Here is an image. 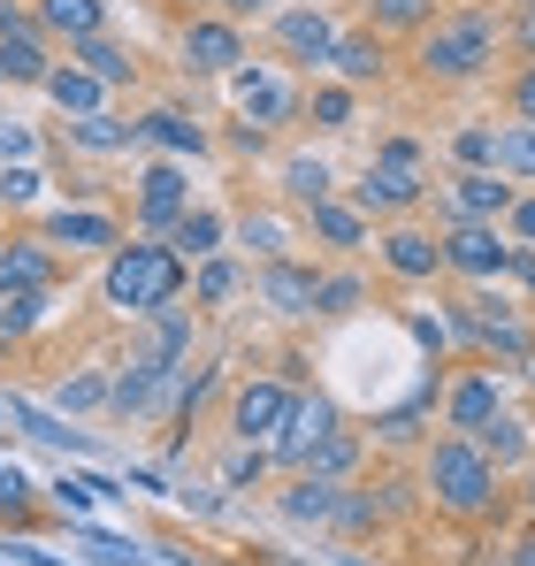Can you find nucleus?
<instances>
[{
	"label": "nucleus",
	"mask_w": 535,
	"mask_h": 566,
	"mask_svg": "<svg viewBox=\"0 0 535 566\" xmlns=\"http://www.w3.org/2000/svg\"><path fill=\"white\" fill-rule=\"evenodd\" d=\"M497 46H505V23L490 8H444L413 39V70H421V85H474L497 70Z\"/></svg>",
	"instance_id": "f257e3e1"
},
{
	"label": "nucleus",
	"mask_w": 535,
	"mask_h": 566,
	"mask_svg": "<svg viewBox=\"0 0 535 566\" xmlns=\"http://www.w3.org/2000/svg\"><path fill=\"white\" fill-rule=\"evenodd\" d=\"M191 283V261H183L169 238H130L107 253V276H99V298L123 314V322H146L161 306H177V291Z\"/></svg>",
	"instance_id": "f03ea898"
},
{
	"label": "nucleus",
	"mask_w": 535,
	"mask_h": 566,
	"mask_svg": "<svg viewBox=\"0 0 535 566\" xmlns=\"http://www.w3.org/2000/svg\"><path fill=\"white\" fill-rule=\"evenodd\" d=\"M421 482H429V505L451 513V521H490L497 513V460L474 444V437H437L429 452H421Z\"/></svg>",
	"instance_id": "7ed1b4c3"
},
{
	"label": "nucleus",
	"mask_w": 535,
	"mask_h": 566,
	"mask_svg": "<svg viewBox=\"0 0 535 566\" xmlns=\"http://www.w3.org/2000/svg\"><path fill=\"white\" fill-rule=\"evenodd\" d=\"M429 161H421V146L413 138H382L375 154H367V169H359V185H353V199L375 214V222H406L421 199H429Z\"/></svg>",
	"instance_id": "20e7f679"
},
{
	"label": "nucleus",
	"mask_w": 535,
	"mask_h": 566,
	"mask_svg": "<svg viewBox=\"0 0 535 566\" xmlns=\"http://www.w3.org/2000/svg\"><path fill=\"white\" fill-rule=\"evenodd\" d=\"M222 85H230L238 123H245V130H261V138H268V130H283L291 115H306V93L283 77V62H245V70H230Z\"/></svg>",
	"instance_id": "39448f33"
},
{
	"label": "nucleus",
	"mask_w": 535,
	"mask_h": 566,
	"mask_svg": "<svg viewBox=\"0 0 535 566\" xmlns=\"http://www.w3.org/2000/svg\"><path fill=\"white\" fill-rule=\"evenodd\" d=\"M337 15L322 8V0H298V8H275L268 15V46H275V62H291V70H314V77H329V54H337Z\"/></svg>",
	"instance_id": "423d86ee"
},
{
	"label": "nucleus",
	"mask_w": 535,
	"mask_h": 566,
	"mask_svg": "<svg viewBox=\"0 0 535 566\" xmlns=\"http://www.w3.org/2000/svg\"><path fill=\"white\" fill-rule=\"evenodd\" d=\"M177 62L191 77H230V70H245V62H253V54H245V23L222 15V8H199L177 31Z\"/></svg>",
	"instance_id": "0eeeda50"
},
{
	"label": "nucleus",
	"mask_w": 535,
	"mask_h": 566,
	"mask_svg": "<svg viewBox=\"0 0 535 566\" xmlns=\"http://www.w3.org/2000/svg\"><path fill=\"white\" fill-rule=\"evenodd\" d=\"M444 238V269L451 276H466V283H490V276H513V230L505 222H444L437 230Z\"/></svg>",
	"instance_id": "6e6552de"
},
{
	"label": "nucleus",
	"mask_w": 535,
	"mask_h": 566,
	"mask_svg": "<svg viewBox=\"0 0 535 566\" xmlns=\"http://www.w3.org/2000/svg\"><path fill=\"white\" fill-rule=\"evenodd\" d=\"M291 406H298V390H291L283 376H253L238 398H230V437L268 452V444L283 437V421H291Z\"/></svg>",
	"instance_id": "1a4fd4ad"
},
{
	"label": "nucleus",
	"mask_w": 535,
	"mask_h": 566,
	"mask_svg": "<svg viewBox=\"0 0 535 566\" xmlns=\"http://www.w3.org/2000/svg\"><path fill=\"white\" fill-rule=\"evenodd\" d=\"M191 207H199V199H191L183 161H146V169H138V222H146V238H169Z\"/></svg>",
	"instance_id": "9d476101"
},
{
	"label": "nucleus",
	"mask_w": 535,
	"mask_h": 566,
	"mask_svg": "<svg viewBox=\"0 0 535 566\" xmlns=\"http://www.w3.org/2000/svg\"><path fill=\"white\" fill-rule=\"evenodd\" d=\"M513 177L497 169H451L444 177V222H505L513 214Z\"/></svg>",
	"instance_id": "9b49d317"
},
{
	"label": "nucleus",
	"mask_w": 535,
	"mask_h": 566,
	"mask_svg": "<svg viewBox=\"0 0 535 566\" xmlns=\"http://www.w3.org/2000/svg\"><path fill=\"white\" fill-rule=\"evenodd\" d=\"M505 406H513V398H505V376H497V368H466V376H451V390H444V429L474 437V429H490Z\"/></svg>",
	"instance_id": "f8f14e48"
},
{
	"label": "nucleus",
	"mask_w": 535,
	"mask_h": 566,
	"mask_svg": "<svg viewBox=\"0 0 535 566\" xmlns=\"http://www.w3.org/2000/svg\"><path fill=\"white\" fill-rule=\"evenodd\" d=\"M375 253H382V269L398 283H429L444 269V238L437 230H421V222H390L382 238H375Z\"/></svg>",
	"instance_id": "ddd939ff"
},
{
	"label": "nucleus",
	"mask_w": 535,
	"mask_h": 566,
	"mask_svg": "<svg viewBox=\"0 0 535 566\" xmlns=\"http://www.w3.org/2000/svg\"><path fill=\"white\" fill-rule=\"evenodd\" d=\"M367 230H375V214L359 207L353 191H329L322 207H306V238H314L322 253H359V245H367Z\"/></svg>",
	"instance_id": "4468645a"
},
{
	"label": "nucleus",
	"mask_w": 535,
	"mask_h": 566,
	"mask_svg": "<svg viewBox=\"0 0 535 566\" xmlns=\"http://www.w3.org/2000/svg\"><path fill=\"white\" fill-rule=\"evenodd\" d=\"M314 283H322V269H306V261H261V276H253V291H261L268 314H283V322H306L314 314Z\"/></svg>",
	"instance_id": "2eb2a0df"
},
{
	"label": "nucleus",
	"mask_w": 535,
	"mask_h": 566,
	"mask_svg": "<svg viewBox=\"0 0 535 566\" xmlns=\"http://www.w3.org/2000/svg\"><path fill=\"white\" fill-rule=\"evenodd\" d=\"M329 429H337V406H329V398H314V390H298V406H291V421H283V437H275V444H268V460H275V468H306V452H314V444H322V437H329Z\"/></svg>",
	"instance_id": "dca6fc26"
},
{
	"label": "nucleus",
	"mask_w": 535,
	"mask_h": 566,
	"mask_svg": "<svg viewBox=\"0 0 535 566\" xmlns=\"http://www.w3.org/2000/svg\"><path fill=\"white\" fill-rule=\"evenodd\" d=\"M337 505H345V482H322V474H291L275 490V513L298 528H337Z\"/></svg>",
	"instance_id": "f3484780"
},
{
	"label": "nucleus",
	"mask_w": 535,
	"mask_h": 566,
	"mask_svg": "<svg viewBox=\"0 0 535 566\" xmlns=\"http://www.w3.org/2000/svg\"><path fill=\"white\" fill-rule=\"evenodd\" d=\"M54 77L46 31H0V93H39Z\"/></svg>",
	"instance_id": "a211bd4d"
},
{
	"label": "nucleus",
	"mask_w": 535,
	"mask_h": 566,
	"mask_svg": "<svg viewBox=\"0 0 535 566\" xmlns=\"http://www.w3.org/2000/svg\"><path fill=\"white\" fill-rule=\"evenodd\" d=\"M115 214H99V207H54L46 214V245H70V253H115Z\"/></svg>",
	"instance_id": "6ab92c4d"
},
{
	"label": "nucleus",
	"mask_w": 535,
	"mask_h": 566,
	"mask_svg": "<svg viewBox=\"0 0 535 566\" xmlns=\"http://www.w3.org/2000/svg\"><path fill=\"white\" fill-rule=\"evenodd\" d=\"M39 93L54 99V107H62L70 123H85V115H107V85L92 77L85 62H54V77H46Z\"/></svg>",
	"instance_id": "aec40b11"
},
{
	"label": "nucleus",
	"mask_w": 535,
	"mask_h": 566,
	"mask_svg": "<svg viewBox=\"0 0 535 566\" xmlns=\"http://www.w3.org/2000/svg\"><path fill=\"white\" fill-rule=\"evenodd\" d=\"M138 146H161V154L177 161V154H207V130H199V115H183V107H146V115H138Z\"/></svg>",
	"instance_id": "412c9836"
},
{
	"label": "nucleus",
	"mask_w": 535,
	"mask_h": 566,
	"mask_svg": "<svg viewBox=\"0 0 535 566\" xmlns=\"http://www.w3.org/2000/svg\"><path fill=\"white\" fill-rule=\"evenodd\" d=\"M238 245H245L253 261H283V253L298 245V222L275 214V207H245V214H238Z\"/></svg>",
	"instance_id": "4be33fe9"
},
{
	"label": "nucleus",
	"mask_w": 535,
	"mask_h": 566,
	"mask_svg": "<svg viewBox=\"0 0 535 566\" xmlns=\"http://www.w3.org/2000/svg\"><path fill=\"white\" fill-rule=\"evenodd\" d=\"M39 31L46 39H99L107 31V0H39Z\"/></svg>",
	"instance_id": "5701e85b"
},
{
	"label": "nucleus",
	"mask_w": 535,
	"mask_h": 566,
	"mask_svg": "<svg viewBox=\"0 0 535 566\" xmlns=\"http://www.w3.org/2000/svg\"><path fill=\"white\" fill-rule=\"evenodd\" d=\"M54 283V253L39 238H8L0 245V291H46Z\"/></svg>",
	"instance_id": "b1692460"
},
{
	"label": "nucleus",
	"mask_w": 535,
	"mask_h": 566,
	"mask_svg": "<svg viewBox=\"0 0 535 566\" xmlns=\"http://www.w3.org/2000/svg\"><path fill=\"white\" fill-rule=\"evenodd\" d=\"M337 191V169L322 161V154H283V199L306 214V207H322Z\"/></svg>",
	"instance_id": "393cba45"
},
{
	"label": "nucleus",
	"mask_w": 535,
	"mask_h": 566,
	"mask_svg": "<svg viewBox=\"0 0 535 566\" xmlns=\"http://www.w3.org/2000/svg\"><path fill=\"white\" fill-rule=\"evenodd\" d=\"M70 62H85L92 77H99V85H107V93H115V85H130V77H138V62H130V46H123V39H115V31H99V39H77V46H70Z\"/></svg>",
	"instance_id": "a878e982"
},
{
	"label": "nucleus",
	"mask_w": 535,
	"mask_h": 566,
	"mask_svg": "<svg viewBox=\"0 0 535 566\" xmlns=\"http://www.w3.org/2000/svg\"><path fill=\"white\" fill-rule=\"evenodd\" d=\"M474 444H482V452H490V460H497V474H505V468H521V460H535L528 413H513V406H505V413H497V421H490V429H474Z\"/></svg>",
	"instance_id": "bb28decb"
},
{
	"label": "nucleus",
	"mask_w": 535,
	"mask_h": 566,
	"mask_svg": "<svg viewBox=\"0 0 535 566\" xmlns=\"http://www.w3.org/2000/svg\"><path fill=\"white\" fill-rule=\"evenodd\" d=\"M329 77H337V85H375V77H382V39H375V31H345L337 54H329Z\"/></svg>",
	"instance_id": "cd10ccee"
},
{
	"label": "nucleus",
	"mask_w": 535,
	"mask_h": 566,
	"mask_svg": "<svg viewBox=\"0 0 535 566\" xmlns=\"http://www.w3.org/2000/svg\"><path fill=\"white\" fill-rule=\"evenodd\" d=\"M437 23V0H367V31L375 39H421Z\"/></svg>",
	"instance_id": "c85d7f7f"
},
{
	"label": "nucleus",
	"mask_w": 535,
	"mask_h": 566,
	"mask_svg": "<svg viewBox=\"0 0 535 566\" xmlns=\"http://www.w3.org/2000/svg\"><path fill=\"white\" fill-rule=\"evenodd\" d=\"M245 283L253 276H245L230 253H207V261H191V306H230Z\"/></svg>",
	"instance_id": "c756f323"
},
{
	"label": "nucleus",
	"mask_w": 535,
	"mask_h": 566,
	"mask_svg": "<svg viewBox=\"0 0 535 566\" xmlns=\"http://www.w3.org/2000/svg\"><path fill=\"white\" fill-rule=\"evenodd\" d=\"M146 360H161V368H177L183 353H191V314L183 306H161V314H146V345H138Z\"/></svg>",
	"instance_id": "7c9ffc66"
},
{
	"label": "nucleus",
	"mask_w": 535,
	"mask_h": 566,
	"mask_svg": "<svg viewBox=\"0 0 535 566\" xmlns=\"http://www.w3.org/2000/svg\"><path fill=\"white\" fill-rule=\"evenodd\" d=\"M490 169L497 177H513V185H535V123H497V154H490Z\"/></svg>",
	"instance_id": "2f4dec72"
},
{
	"label": "nucleus",
	"mask_w": 535,
	"mask_h": 566,
	"mask_svg": "<svg viewBox=\"0 0 535 566\" xmlns=\"http://www.w3.org/2000/svg\"><path fill=\"white\" fill-rule=\"evenodd\" d=\"M169 245H177L183 261H207V253H222V245H230V222H222L214 207H191L177 230H169Z\"/></svg>",
	"instance_id": "473e14b6"
},
{
	"label": "nucleus",
	"mask_w": 535,
	"mask_h": 566,
	"mask_svg": "<svg viewBox=\"0 0 535 566\" xmlns=\"http://www.w3.org/2000/svg\"><path fill=\"white\" fill-rule=\"evenodd\" d=\"M359 452H367V444H359V429H345V421H337V429H329V437H322V444L306 452V468H298V474H322V482H345V474L359 468Z\"/></svg>",
	"instance_id": "72a5a7b5"
},
{
	"label": "nucleus",
	"mask_w": 535,
	"mask_h": 566,
	"mask_svg": "<svg viewBox=\"0 0 535 566\" xmlns=\"http://www.w3.org/2000/svg\"><path fill=\"white\" fill-rule=\"evenodd\" d=\"M353 107H359V85L314 77V93H306V123H314V130H353Z\"/></svg>",
	"instance_id": "f704fd0d"
},
{
	"label": "nucleus",
	"mask_w": 535,
	"mask_h": 566,
	"mask_svg": "<svg viewBox=\"0 0 535 566\" xmlns=\"http://www.w3.org/2000/svg\"><path fill=\"white\" fill-rule=\"evenodd\" d=\"M70 146H85V154H130V146H138V123L85 115V123H70Z\"/></svg>",
	"instance_id": "c9c22d12"
},
{
	"label": "nucleus",
	"mask_w": 535,
	"mask_h": 566,
	"mask_svg": "<svg viewBox=\"0 0 535 566\" xmlns=\"http://www.w3.org/2000/svg\"><path fill=\"white\" fill-rule=\"evenodd\" d=\"M353 306H367V276L359 269H329L314 283V314H353Z\"/></svg>",
	"instance_id": "e433bc0d"
},
{
	"label": "nucleus",
	"mask_w": 535,
	"mask_h": 566,
	"mask_svg": "<svg viewBox=\"0 0 535 566\" xmlns=\"http://www.w3.org/2000/svg\"><path fill=\"white\" fill-rule=\"evenodd\" d=\"M367 528H382V497L345 482V505H337V536H367Z\"/></svg>",
	"instance_id": "4c0bfd02"
},
{
	"label": "nucleus",
	"mask_w": 535,
	"mask_h": 566,
	"mask_svg": "<svg viewBox=\"0 0 535 566\" xmlns=\"http://www.w3.org/2000/svg\"><path fill=\"white\" fill-rule=\"evenodd\" d=\"M46 199V177L31 161H0V207H39Z\"/></svg>",
	"instance_id": "58836bf2"
},
{
	"label": "nucleus",
	"mask_w": 535,
	"mask_h": 566,
	"mask_svg": "<svg viewBox=\"0 0 535 566\" xmlns=\"http://www.w3.org/2000/svg\"><path fill=\"white\" fill-rule=\"evenodd\" d=\"M490 154H497V123H466V130H451V161H459V169H490Z\"/></svg>",
	"instance_id": "ea45409f"
},
{
	"label": "nucleus",
	"mask_w": 535,
	"mask_h": 566,
	"mask_svg": "<svg viewBox=\"0 0 535 566\" xmlns=\"http://www.w3.org/2000/svg\"><path fill=\"white\" fill-rule=\"evenodd\" d=\"M31 154H39V130L15 123V115H0V161H31Z\"/></svg>",
	"instance_id": "a19ab883"
},
{
	"label": "nucleus",
	"mask_w": 535,
	"mask_h": 566,
	"mask_svg": "<svg viewBox=\"0 0 535 566\" xmlns=\"http://www.w3.org/2000/svg\"><path fill=\"white\" fill-rule=\"evenodd\" d=\"M107 398H115V382H107V376H70V382H62V406H107Z\"/></svg>",
	"instance_id": "79ce46f5"
},
{
	"label": "nucleus",
	"mask_w": 535,
	"mask_h": 566,
	"mask_svg": "<svg viewBox=\"0 0 535 566\" xmlns=\"http://www.w3.org/2000/svg\"><path fill=\"white\" fill-rule=\"evenodd\" d=\"M505 230H513V245H535V191H521V199H513Z\"/></svg>",
	"instance_id": "37998d69"
},
{
	"label": "nucleus",
	"mask_w": 535,
	"mask_h": 566,
	"mask_svg": "<svg viewBox=\"0 0 535 566\" xmlns=\"http://www.w3.org/2000/svg\"><path fill=\"white\" fill-rule=\"evenodd\" d=\"M505 39H513V46H521V54L535 62V0H521V8H513V23H505Z\"/></svg>",
	"instance_id": "c03bdc74"
},
{
	"label": "nucleus",
	"mask_w": 535,
	"mask_h": 566,
	"mask_svg": "<svg viewBox=\"0 0 535 566\" xmlns=\"http://www.w3.org/2000/svg\"><path fill=\"white\" fill-rule=\"evenodd\" d=\"M513 115H521V123H535V62L513 77Z\"/></svg>",
	"instance_id": "a18cd8bd"
},
{
	"label": "nucleus",
	"mask_w": 535,
	"mask_h": 566,
	"mask_svg": "<svg viewBox=\"0 0 535 566\" xmlns=\"http://www.w3.org/2000/svg\"><path fill=\"white\" fill-rule=\"evenodd\" d=\"M0 31H39V8H23V0H0Z\"/></svg>",
	"instance_id": "49530a36"
},
{
	"label": "nucleus",
	"mask_w": 535,
	"mask_h": 566,
	"mask_svg": "<svg viewBox=\"0 0 535 566\" xmlns=\"http://www.w3.org/2000/svg\"><path fill=\"white\" fill-rule=\"evenodd\" d=\"M214 8H222V15H238V23H245V15H275V0H214Z\"/></svg>",
	"instance_id": "de8ad7c7"
},
{
	"label": "nucleus",
	"mask_w": 535,
	"mask_h": 566,
	"mask_svg": "<svg viewBox=\"0 0 535 566\" xmlns=\"http://www.w3.org/2000/svg\"><path fill=\"white\" fill-rule=\"evenodd\" d=\"M513 566H535V536H528V544H521V552H513Z\"/></svg>",
	"instance_id": "09e8293b"
},
{
	"label": "nucleus",
	"mask_w": 535,
	"mask_h": 566,
	"mask_svg": "<svg viewBox=\"0 0 535 566\" xmlns=\"http://www.w3.org/2000/svg\"><path fill=\"white\" fill-rule=\"evenodd\" d=\"M528 513H535V460H528Z\"/></svg>",
	"instance_id": "8fccbe9b"
},
{
	"label": "nucleus",
	"mask_w": 535,
	"mask_h": 566,
	"mask_svg": "<svg viewBox=\"0 0 535 566\" xmlns=\"http://www.w3.org/2000/svg\"><path fill=\"white\" fill-rule=\"evenodd\" d=\"M337 566H367V559H353V552H337Z\"/></svg>",
	"instance_id": "3c124183"
},
{
	"label": "nucleus",
	"mask_w": 535,
	"mask_h": 566,
	"mask_svg": "<svg viewBox=\"0 0 535 566\" xmlns=\"http://www.w3.org/2000/svg\"><path fill=\"white\" fill-rule=\"evenodd\" d=\"M199 8H214V0H191V15H199Z\"/></svg>",
	"instance_id": "603ef678"
}]
</instances>
